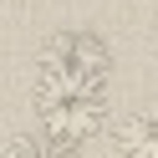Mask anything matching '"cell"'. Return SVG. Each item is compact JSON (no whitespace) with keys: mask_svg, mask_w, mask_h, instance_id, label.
I'll use <instances>...</instances> for the list:
<instances>
[{"mask_svg":"<svg viewBox=\"0 0 158 158\" xmlns=\"http://www.w3.org/2000/svg\"><path fill=\"white\" fill-rule=\"evenodd\" d=\"M107 77H112V56L92 31H56L36 61V87L46 92L107 97Z\"/></svg>","mask_w":158,"mask_h":158,"instance_id":"obj_1","label":"cell"},{"mask_svg":"<svg viewBox=\"0 0 158 158\" xmlns=\"http://www.w3.org/2000/svg\"><path fill=\"white\" fill-rule=\"evenodd\" d=\"M31 112L41 123V133L51 143H87L107 127V97H82V92H46V87H31Z\"/></svg>","mask_w":158,"mask_h":158,"instance_id":"obj_2","label":"cell"},{"mask_svg":"<svg viewBox=\"0 0 158 158\" xmlns=\"http://www.w3.org/2000/svg\"><path fill=\"white\" fill-rule=\"evenodd\" d=\"M0 158H72L66 143H31V138H10V143H0Z\"/></svg>","mask_w":158,"mask_h":158,"instance_id":"obj_4","label":"cell"},{"mask_svg":"<svg viewBox=\"0 0 158 158\" xmlns=\"http://www.w3.org/2000/svg\"><path fill=\"white\" fill-rule=\"evenodd\" d=\"M112 148H117V158H158V102L127 112L112 127Z\"/></svg>","mask_w":158,"mask_h":158,"instance_id":"obj_3","label":"cell"}]
</instances>
